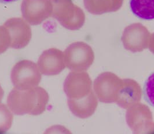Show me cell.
Segmentation results:
<instances>
[{"label": "cell", "mask_w": 154, "mask_h": 134, "mask_svg": "<svg viewBox=\"0 0 154 134\" xmlns=\"http://www.w3.org/2000/svg\"><path fill=\"white\" fill-rule=\"evenodd\" d=\"M11 39L8 29L4 26H0V55L11 47Z\"/></svg>", "instance_id": "18"}, {"label": "cell", "mask_w": 154, "mask_h": 134, "mask_svg": "<svg viewBox=\"0 0 154 134\" xmlns=\"http://www.w3.org/2000/svg\"><path fill=\"white\" fill-rule=\"evenodd\" d=\"M149 34L141 24H133L123 33L122 40L124 47L132 52H141L148 46Z\"/></svg>", "instance_id": "10"}, {"label": "cell", "mask_w": 154, "mask_h": 134, "mask_svg": "<svg viewBox=\"0 0 154 134\" xmlns=\"http://www.w3.org/2000/svg\"><path fill=\"white\" fill-rule=\"evenodd\" d=\"M122 86L123 79L112 73L104 72L94 81L93 92L101 102L116 103Z\"/></svg>", "instance_id": "4"}, {"label": "cell", "mask_w": 154, "mask_h": 134, "mask_svg": "<svg viewBox=\"0 0 154 134\" xmlns=\"http://www.w3.org/2000/svg\"><path fill=\"white\" fill-rule=\"evenodd\" d=\"M143 94L146 102L154 107V73L146 79L144 86Z\"/></svg>", "instance_id": "17"}, {"label": "cell", "mask_w": 154, "mask_h": 134, "mask_svg": "<svg viewBox=\"0 0 154 134\" xmlns=\"http://www.w3.org/2000/svg\"><path fill=\"white\" fill-rule=\"evenodd\" d=\"M97 98L93 91L81 99H68L69 110L78 118L84 119L92 116L97 109Z\"/></svg>", "instance_id": "12"}, {"label": "cell", "mask_w": 154, "mask_h": 134, "mask_svg": "<svg viewBox=\"0 0 154 134\" xmlns=\"http://www.w3.org/2000/svg\"><path fill=\"white\" fill-rule=\"evenodd\" d=\"M149 45V49L150 50V51L154 54V34H153L151 39L149 41V43L148 44Z\"/></svg>", "instance_id": "19"}, {"label": "cell", "mask_w": 154, "mask_h": 134, "mask_svg": "<svg viewBox=\"0 0 154 134\" xmlns=\"http://www.w3.org/2000/svg\"><path fill=\"white\" fill-rule=\"evenodd\" d=\"M133 14L143 20L154 19V0H130Z\"/></svg>", "instance_id": "14"}, {"label": "cell", "mask_w": 154, "mask_h": 134, "mask_svg": "<svg viewBox=\"0 0 154 134\" xmlns=\"http://www.w3.org/2000/svg\"><path fill=\"white\" fill-rule=\"evenodd\" d=\"M141 96V88L136 81L132 79H123V86L116 103L119 107L126 109L139 103Z\"/></svg>", "instance_id": "13"}, {"label": "cell", "mask_w": 154, "mask_h": 134, "mask_svg": "<svg viewBox=\"0 0 154 134\" xmlns=\"http://www.w3.org/2000/svg\"><path fill=\"white\" fill-rule=\"evenodd\" d=\"M66 66L72 71H85L91 66L94 59L92 48L83 42L69 45L64 52Z\"/></svg>", "instance_id": "3"}, {"label": "cell", "mask_w": 154, "mask_h": 134, "mask_svg": "<svg viewBox=\"0 0 154 134\" xmlns=\"http://www.w3.org/2000/svg\"><path fill=\"white\" fill-rule=\"evenodd\" d=\"M37 65L44 75H57L66 67L64 52L56 48L47 49L39 56Z\"/></svg>", "instance_id": "11"}, {"label": "cell", "mask_w": 154, "mask_h": 134, "mask_svg": "<svg viewBox=\"0 0 154 134\" xmlns=\"http://www.w3.org/2000/svg\"><path fill=\"white\" fill-rule=\"evenodd\" d=\"M53 4L52 16L64 27L79 29L85 22V15L81 8L74 5L71 0H51Z\"/></svg>", "instance_id": "1"}, {"label": "cell", "mask_w": 154, "mask_h": 134, "mask_svg": "<svg viewBox=\"0 0 154 134\" xmlns=\"http://www.w3.org/2000/svg\"><path fill=\"white\" fill-rule=\"evenodd\" d=\"M21 12L23 19L32 26L39 25L52 16L51 0H23Z\"/></svg>", "instance_id": "6"}, {"label": "cell", "mask_w": 154, "mask_h": 134, "mask_svg": "<svg viewBox=\"0 0 154 134\" xmlns=\"http://www.w3.org/2000/svg\"><path fill=\"white\" fill-rule=\"evenodd\" d=\"M18 0H0V3L1 4H9L11 2H16Z\"/></svg>", "instance_id": "20"}, {"label": "cell", "mask_w": 154, "mask_h": 134, "mask_svg": "<svg viewBox=\"0 0 154 134\" xmlns=\"http://www.w3.org/2000/svg\"><path fill=\"white\" fill-rule=\"evenodd\" d=\"M34 89L36 92L37 101L35 107L30 115L38 116L41 114L45 111L49 98L48 92L44 88L38 86L35 87Z\"/></svg>", "instance_id": "15"}, {"label": "cell", "mask_w": 154, "mask_h": 134, "mask_svg": "<svg viewBox=\"0 0 154 134\" xmlns=\"http://www.w3.org/2000/svg\"><path fill=\"white\" fill-rule=\"evenodd\" d=\"M37 101L35 91L34 89L20 90L12 89L7 98V104L11 111L16 115L31 114Z\"/></svg>", "instance_id": "8"}, {"label": "cell", "mask_w": 154, "mask_h": 134, "mask_svg": "<svg viewBox=\"0 0 154 134\" xmlns=\"http://www.w3.org/2000/svg\"><path fill=\"white\" fill-rule=\"evenodd\" d=\"M4 94V90H3L2 88V87L1 86V84H0V103L1 102V101H2V98H3Z\"/></svg>", "instance_id": "21"}, {"label": "cell", "mask_w": 154, "mask_h": 134, "mask_svg": "<svg viewBox=\"0 0 154 134\" xmlns=\"http://www.w3.org/2000/svg\"><path fill=\"white\" fill-rule=\"evenodd\" d=\"M126 121L134 134H154L152 113L144 104L139 102L129 108L126 113Z\"/></svg>", "instance_id": "5"}, {"label": "cell", "mask_w": 154, "mask_h": 134, "mask_svg": "<svg viewBox=\"0 0 154 134\" xmlns=\"http://www.w3.org/2000/svg\"><path fill=\"white\" fill-rule=\"evenodd\" d=\"M11 79L15 88L20 90L34 89L38 86L41 73L37 64L27 60L16 63L13 67Z\"/></svg>", "instance_id": "2"}, {"label": "cell", "mask_w": 154, "mask_h": 134, "mask_svg": "<svg viewBox=\"0 0 154 134\" xmlns=\"http://www.w3.org/2000/svg\"><path fill=\"white\" fill-rule=\"evenodd\" d=\"M4 26L9 33L11 47L22 49L26 47L31 40L32 33L30 24L23 18L12 17L7 20Z\"/></svg>", "instance_id": "9"}, {"label": "cell", "mask_w": 154, "mask_h": 134, "mask_svg": "<svg viewBox=\"0 0 154 134\" xmlns=\"http://www.w3.org/2000/svg\"><path fill=\"white\" fill-rule=\"evenodd\" d=\"M92 81L85 71H71L64 81L63 89L68 99H78L92 91Z\"/></svg>", "instance_id": "7"}, {"label": "cell", "mask_w": 154, "mask_h": 134, "mask_svg": "<svg viewBox=\"0 0 154 134\" xmlns=\"http://www.w3.org/2000/svg\"><path fill=\"white\" fill-rule=\"evenodd\" d=\"M13 113L8 106L0 103V134L7 132L13 122Z\"/></svg>", "instance_id": "16"}]
</instances>
